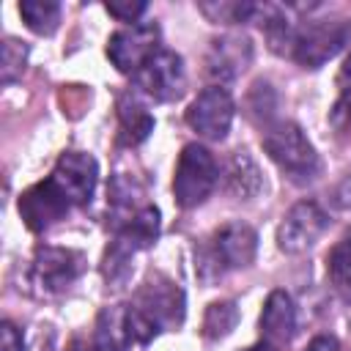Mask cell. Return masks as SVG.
<instances>
[{
  "mask_svg": "<svg viewBox=\"0 0 351 351\" xmlns=\"http://www.w3.org/2000/svg\"><path fill=\"white\" fill-rule=\"evenodd\" d=\"M186 299L176 280L165 274H151L134 293L132 304H126V318L132 329V340L145 346L159 332H173L184 324Z\"/></svg>",
  "mask_w": 351,
  "mask_h": 351,
  "instance_id": "1",
  "label": "cell"
},
{
  "mask_svg": "<svg viewBox=\"0 0 351 351\" xmlns=\"http://www.w3.org/2000/svg\"><path fill=\"white\" fill-rule=\"evenodd\" d=\"M263 151L296 184H307L321 173V159L293 121H274L263 129Z\"/></svg>",
  "mask_w": 351,
  "mask_h": 351,
  "instance_id": "2",
  "label": "cell"
},
{
  "mask_svg": "<svg viewBox=\"0 0 351 351\" xmlns=\"http://www.w3.org/2000/svg\"><path fill=\"white\" fill-rule=\"evenodd\" d=\"M219 170L217 159L211 151L200 143H189L181 148L178 162H176V176H173V195L181 208H195L200 206L217 186Z\"/></svg>",
  "mask_w": 351,
  "mask_h": 351,
  "instance_id": "3",
  "label": "cell"
},
{
  "mask_svg": "<svg viewBox=\"0 0 351 351\" xmlns=\"http://www.w3.org/2000/svg\"><path fill=\"white\" fill-rule=\"evenodd\" d=\"M258 252V233L247 222H228L217 228L203 247L200 258V271L211 269L214 274L230 271V269H244L255 261Z\"/></svg>",
  "mask_w": 351,
  "mask_h": 351,
  "instance_id": "4",
  "label": "cell"
},
{
  "mask_svg": "<svg viewBox=\"0 0 351 351\" xmlns=\"http://www.w3.org/2000/svg\"><path fill=\"white\" fill-rule=\"evenodd\" d=\"M85 269V258L77 250L69 247H36L33 261H30V271L27 280L33 285V291L38 296H55L63 293L66 288H71L77 282V277Z\"/></svg>",
  "mask_w": 351,
  "mask_h": 351,
  "instance_id": "5",
  "label": "cell"
},
{
  "mask_svg": "<svg viewBox=\"0 0 351 351\" xmlns=\"http://www.w3.org/2000/svg\"><path fill=\"white\" fill-rule=\"evenodd\" d=\"M159 27L154 22H134L115 30L107 41V58L121 74H137L159 52Z\"/></svg>",
  "mask_w": 351,
  "mask_h": 351,
  "instance_id": "6",
  "label": "cell"
},
{
  "mask_svg": "<svg viewBox=\"0 0 351 351\" xmlns=\"http://www.w3.org/2000/svg\"><path fill=\"white\" fill-rule=\"evenodd\" d=\"M329 228V214L315 200H302L291 206L277 228V247L288 255L307 252Z\"/></svg>",
  "mask_w": 351,
  "mask_h": 351,
  "instance_id": "7",
  "label": "cell"
},
{
  "mask_svg": "<svg viewBox=\"0 0 351 351\" xmlns=\"http://www.w3.org/2000/svg\"><path fill=\"white\" fill-rule=\"evenodd\" d=\"M346 38H348V27L343 22H329V19L307 22L296 33L291 58L302 69H321L326 60H332L343 49Z\"/></svg>",
  "mask_w": 351,
  "mask_h": 351,
  "instance_id": "8",
  "label": "cell"
},
{
  "mask_svg": "<svg viewBox=\"0 0 351 351\" xmlns=\"http://www.w3.org/2000/svg\"><path fill=\"white\" fill-rule=\"evenodd\" d=\"M71 208H74V203L69 200V195L60 189V184L52 176H47L44 181L33 184L30 189H25L19 195V217L36 233L60 222Z\"/></svg>",
  "mask_w": 351,
  "mask_h": 351,
  "instance_id": "9",
  "label": "cell"
},
{
  "mask_svg": "<svg viewBox=\"0 0 351 351\" xmlns=\"http://www.w3.org/2000/svg\"><path fill=\"white\" fill-rule=\"evenodd\" d=\"M233 96L222 85H211L200 90L186 107V123L206 140H222L233 123Z\"/></svg>",
  "mask_w": 351,
  "mask_h": 351,
  "instance_id": "10",
  "label": "cell"
},
{
  "mask_svg": "<svg viewBox=\"0 0 351 351\" xmlns=\"http://www.w3.org/2000/svg\"><path fill=\"white\" fill-rule=\"evenodd\" d=\"M134 82L140 88V93H145L154 101H173L184 93L186 88V69L181 55L170 52V49H159L137 74Z\"/></svg>",
  "mask_w": 351,
  "mask_h": 351,
  "instance_id": "11",
  "label": "cell"
},
{
  "mask_svg": "<svg viewBox=\"0 0 351 351\" xmlns=\"http://www.w3.org/2000/svg\"><path fill=\"white\" fill-rule=\"evenodd\" d=\"M49 176L60 184V189L69 195L74 206H88L99 181V165L85 151H66L60 154Z\"/></svg>",
  "mask_w": 351,
  "mask_h": 351,
  "instance_id": "12",
  "label": "cell"
},
{
  "mask_svg": "<svg viewBox=\"0 0 351 351\" xmlns=\"http://www.w3.org/2000/svg\"><path fill=\"white\" fill-rule=\"evenodd\" d=\"M252 60V44L247 36L241 33H228L211 41L208 52H206V74L225 82V80H236Z\"/></svg>",
  "mask_w": 351,
  "mask_h": 351,
  "instance_id": "13",
  "label": "cell"
},
{
  "mask_svg": "<svg viewBox=\"0 0 351 351\" xmlns=\"http://www.w3.org/2000/svg\"><path fill=\"white\" fill-rule=\"evenodd\" d=\"M258 326H261V337L266 343H274V346L288 343L293 337V332H296V307H293V299L285 291H271L266 296V302H263Z\"/></svg>",
  "mask_w": 351,
  "mask_h": 351,
  "instance_id": "14",
  "label": "cell"
},
{
  "mask_svg": "<svg viewBox=\"0 0 351 351\" xmlns=\"http://www.w3.org/2000/svg\"><path fill=\"white\" fill-rule=\"evenodd\" d=\"M132 329L126 318V304H112L104 307L96 315V329H93V351H129L132 346Z\"/></svg>",
  "mask_w": 351,
  "mask_h": 351,
  "instance_id": "15",
  "label": "cell"
},
{
  "mask_svg": "<svg viewBox=\"0 0 351 351\" xmlns=\"http://www.w3.org/2000/svg\"><path fill=\"white\" fill-rule=\"evenodd\" d=\"M154 132V115L148 107L134 96L123 93L118 99V140L123 145H140Z\"/></svg>",
  "mask_w": 351,
  "mask_h": 351,
  "instance_id": "16",
  "label": "cell"
},
{
  "mask_svg": "<svg viewBox=\"0 0 351 351\" xmlns=\"http://www.w3.org/2000/svg\"><path fill=\"white\" fill-rule=\"evenodd\" d=\"M225 189L239 197L250 200L263 189V173L247 151H236L225 165Z\"/></svg>",
  "mask_w": 351,
  "mask_h": 351,
  "instance_id": "17",
  "label": "cell"
},
{
  "mask_svg": "<svg viewBox=\"0 0 351 351\" xmlns=\"http://www.w3.org/2000/svg\"><path fill=\"white\" fill-rule=\"evenodd\" d=\"M19 16L38 36H52L60 25V3L58 0H22Z\"/></svg>",
  "mask_w": 351,
  "mask_h": 351,
  "instance_id": "18",
  "label": "cell"
},
{
  "mask_svg": "<svg viewBox=\"0 0 351 351\" xmlns=\"http://www.w3.org/2000/svg\"><path fill=\"white\" fill-rule=\"evenodd\" d=\"M239 324V307L236 302L230 299H222V302H211L206 315H203V335L208 340H219L225 335H230Z\"/></svg>",
  "mask_w": 351,
  "mask_h": 351,
  "instance_id": "19",
  "label": "cell"
},
{
  "mask_svg": "<svg viewBox=\"0 0 351 351\" xmlns=\"http://www.w3.org/2000/svg\"><path fill=\"white\" fill-rule=\"evenodd\" d=\"M326 274L337 288H351V230H346L329 250Z\"/></svg>",
  "mask_w": 351,
  "mask_h": 351,
  "instance_id": "20",
  "label": "cell"
},
{
  "mask_svg": "<svg viewBox=\"0 0 351 351\" xmlns=\"http://www.w3.org/2000/svg\"><path fill=\"white\" fill-rule=\"evenodd\" d=\"M27 66V44L14 38V36H5L3 38V55H0V80L3 85H11L22 77Z\"/></svg>",
  "mask_w": 351,
  "mask_h": 351,
  "instance_id": "21",
  "label": "cell"
},
{
  "mask_svg": "<svg viewBox=\"0 0 351 351\" xmlns=\"http://www.w3.org/2000/svg\"><path fill=\"white\" fill-rule=\"evenodd\" d=\"M145 8H148V3H143V0H115V3H107V11L115 19L126 22V25H134L145 14Z\"/></svg>",
  "mask_w": 351,
  "mask_h": 351,
  "instance_id": "22",
  "label": "cell"
},
{
  "mask_svg": "<svg viewBox=\"0 0 351 351\" xmlns=\"http://www.w3.org/2000/svg\"><path fill=\"white\" fill-rule=\"evenodd\" d=\"M0 343H3V351H25V340H22L19 329L11 321H3V326H0Z\"/></svg>",
  "mask_w": 351,
  "mask_h": 351,
  "instance_id": "23",
  "label": "cell"
},
{
  "mask_svg": "<svg viewBox=\"0 0 351 351\" xmlns=\"http://www.w3.org/2000/svg\"><path fill=\"white\" fill-rule=\"evenodd\" d=\"M335 206H337L340 211L351 214V173L337 184V189H335Z\"/></svg>",
  "mask_w": 351,
  "mask_h": 351,
  "instance_id": "24",
  "label": "cell"
},
{
  "mask_svg": "<svg viewBox=\"0 0 351 351\" xmlns=\"http://www.w3.org/2000/svg\"><path fill=\"white\" fill-rule=\"evenodd\" d=\"M307 351H340V343L335 337H329V335H318V337H313Z\"/></svg>",
  "mask_w": 351,
  "mask_h": 351,
  "instance_id": "25",
  "label": "cell"
},
{
  "mask_svg": "<svg viewBox=\"0 0 351 351\" xmlns=\"http://www.w3.org/2000/svg\"><path fill=\"white\" fill-rule=\"evenodd\" d=\"M337 82H340V85H346V88H351V55L346 58V63H343V69H340Z\"/></svg>",
  "mask_w": 351,
  "mask_h": 351,
  "instance_id": "26",
  "label": "cell"
},
{
  "mask_svg": "<svg viewBox=\"0 0 351 351\" xmlns=\"http://www.w3.org/2000/svg\"><path fill=\"white\" fill-rule=\"evenodd\" d=\"M280 346H274V343H266V340H261V343H255V346H250V348H244V351H277Z\"/></svg>",
  "mask_w": 351,
  "mask_h": 351,
  "instance_id": "27",
  "label": "cell"
},
{
  "mask_svg": "<svg viewBox=\"0 0 351 351\" xmlns=\"http://www.w3.org/2000/svg\"><path fill=\"white\" fill-rule=\"evenodd\" d=\"M66 351H90V348H88V346H85V343H82V340H71V343H69V348H66Z\"/></svg>",
  "mask_w": 351,
  "mask_h": 351,
  "instance_id": "28",
  "label": "cell"
},
{
  "mask_svg": "<svg viewBox=\"0 0 351 351\" xmlns=\"http://www.w3.org/2000/svg\"><path fill=\"white\" fill-rule=\"evenodd\" d=\"M348 118H351V104H348Z\"/></svg>",
  "mask_w": 351,
  "mask_h": 351,
  "instance_id": "29",
  "label": "cell"
}]
</instances>
